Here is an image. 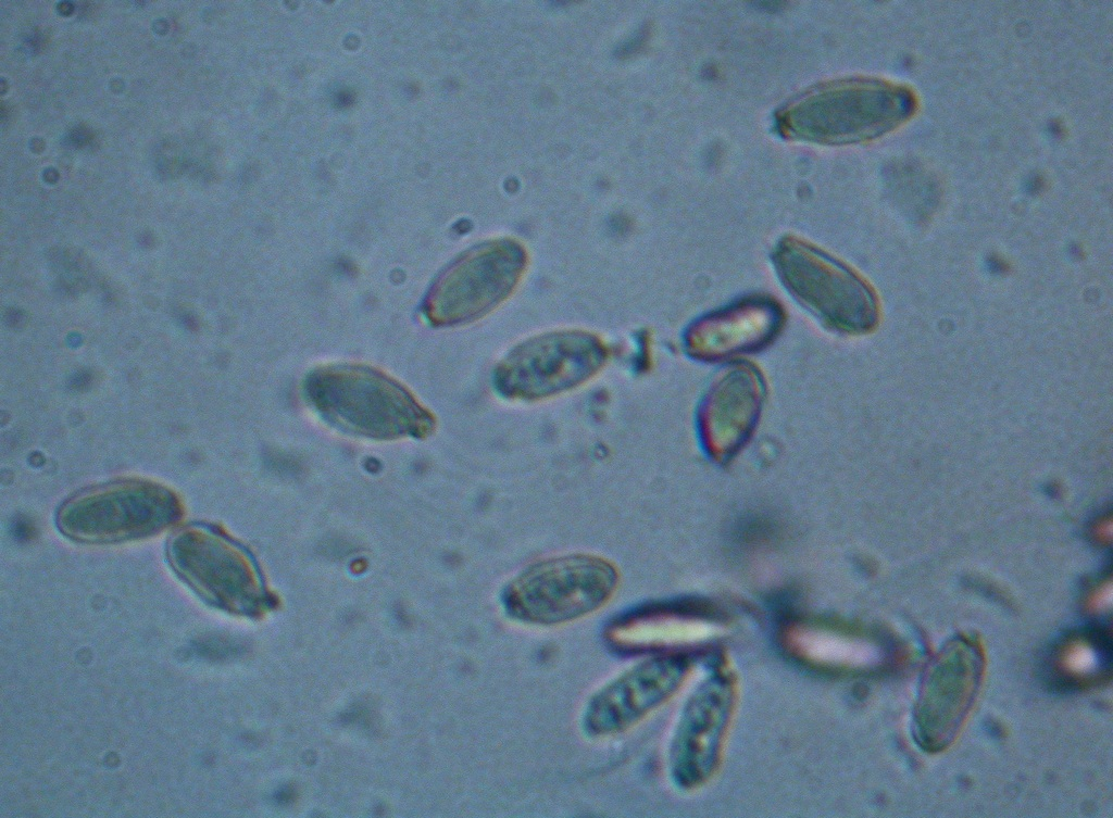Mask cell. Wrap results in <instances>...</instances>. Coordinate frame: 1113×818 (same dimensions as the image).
Wrapping results in <instances>:
<instances>
[{
  "mask_svg": "<svg viewBox=\"0 0 1113 818\" xmlns=\"http://www.w3.org/2000/svg\"><path fill=\"white\" fill-rule=\"evenodd\" d=\"M302 393L327 424L359 437H420L434 426L430 413L402 383L368 365L317 366L305 376Z\"/></svg>",
  "mask_w": 1113,
  "mask_h": 818,
  "instance_id": "6da1fadb",
  "label": "cell"
},
{
  "mask_svg": "<svg viewBox=\"0 0 1113 818\" xmlns=\"http://www.w3.org/2000/svg\"><path fill=\"white\" fill-rule=\"evenodd\" d=\"M912 92L877 78H848L820 85L784 105L774 125L781 137L818 144L875 139L913 113Z\"/></svg>",
  "mask_w": 1113,
  "mask_h": 818,
  "instance_id": "7a4b0ae2",
  "label": "cell"
},
{
  "mask_svg": "<svg viewBox=\"0 0 1113 818\" xmlns=\"http://www.w3.org/2000/svg\"><path fill=\"white\" fill-rule=\"evenodd\" d=\"M620 582L616 565L591 553L548 557L522 569L499 596L505 616L518 624L552 627L603 607Z\"/></svg>",
  "mask_w": 1113,
  "mask_h": 818,
  "instance_id": "3957f363",
  "label": "cell"
},
{
  "mask_svg": "<svg viewBox=\"0 0 1113 818\" xmlns=\"http://www.w3.org/2000/svg\"><path fill=\"white\" fill-rule=\"evenodd\" d=\"M772 263L788 293L828 329L863 335L876 327L877 297L846 263L795 236L777 242Z\"/></svg>",
  "mask_w": 1113,
  "mask_h": 818,
  "instance_id": "277c9868",
  "label": "cell"
},
{
  "mask_svg": "<svg viewBox=\"0 0 1113 818\" xmlns=\"http://www.w3.org/2000/svg\"><path fill=\"white\" fill-rule=\"evenodd\" d=\"M180 515V501L171 489L150 480L126 479L72 496L59 509L57 525L72 540L112 543L155 534Z\"/></svg>",
  "mask_w": 1113,
  "mask_h": 818,
  "instance_id": "5b68a950",
  "label": "cell"
},
{
  "mask_svg": "<svg viewBox=\"0 0 1113 818\" xmlns=\"http://www.w3.org/2000/svg\"><path fill=\"white\" fill-rule=\"evenodd\" d=\"M987 666L981 642L956 635L931 656L921 675L912 712V734L923 751L952 745L978 699Z\"/></svg>",
  "mask_w": 1113,
  "mask_h": 818,
  "instance_id": "8992f818",
  "label": "cell"
},
{
  "mask_svg": "<svg viewBox=\"0 0 1113 818\" xmlns=\"http://www.w3.org/2000/svg\"><path fill=\"white\" fill-rule=\"evenodd\" d=\"M166 554L178 576L209 602L237 612L257 607L260 588L254 565L225 534L189 526L171 538Z\"/></svg>",
  "mask_w": 1113,
  "mask_h": 818,
  "instance_id": "52a82bcc",
  "label": "cell"
},
{
  "mask_svg": "<svg viewBox=\"0 0 1113 818\" xmlns=\"http://www.w3.org/2000/svg\"><path fill=\"white\" fill-rule=\"evenodd\" d=\"M685 654H650L598 689L581 714V730L589 738L622 733L666 702L690 671Z\"/></svg>",
  "mask_w": 1113,
  "mask_h": 818,
  "instance_id": "ba28073f",
  "label": "cell"
},
{
  "mask_svg": "<svg viewBox=\"0 0 1113 818\" xmlns=\"http://www.w3.org/2000/svg\"><path fill=\"white\" fill-rule=\"evenodd\" d=\"M734 680L721 671L691 695L676 725L668 755L672 780L680 788L703 783L716 769L735 704Z\"/></svg>",
  "mask_w": 1113,
  "mask_h": 818,
  "instance_id": "9c48e42d",
  "label": "cell"
},
{
  "mask_svg": "<svg viewBox=\"0 0 1113 818\" xmlns=\"http://www.w3.org/2000/svg\"><path fill=\"white\" fill-rule=\"evenodd\" d=\"M784 322L785 312L776 300L746 297L698 317L685 332V349L699 361L730 358L767 345Z\"/></svg>",
  "mask_w": 1113,
  "mask_h": 818,
  "instance_id": "30bf717a",
  "label": "cell"
},
{
  "mask_svg": "<svg viewBox=\"0 0 1113 818\" xmlns=\"http://www.w3.org/2000/svg\"><path fill=\"white\" fill-rule=\"evenodd\" d=\"M765 386L751 365H737L709 387L698 410V429L706 452L724 461L751 436L758 421Z\"/></svg>",
  "mask_w": 1113,
  "mask_h": 818,
  "instance_id": "8fae6325",
  "label": "cell"
},
{
  "mask_svg": "<svg viewBox=\"0 0 1113 818\" xmlns=\"http://www.w3.org/2000/svg\"><path fill=\"white\" fill-rule=\"evenodd\" d=\"M714 615L679 601L637 605L616 616L606 630L609 643L624 654L667 653L712 634Z\"/></svg>",
  "mask_w": 1113,
  "mask_h": 818,
  "instance_id": "7c38bea8",
  "label": "cell"
},
{
  "mask_svg": "<svg viewBox=\"0 0 1113 818\" xmlns=\"http://www.w3.org/2000/svg\"><path fill=\"white\" fill-rule=\"evenodd\" d=\"M786 650L811 667L831 672L871 674L896 659V650L881 639L850 627L798 621L783 634Z\"/></svg>",
  "mask_w": 1113,
  "mask_h": 818,
  "instance_id": "4fadbf2b",
  "label": "cell"
},
{
  "mask_svg": "<svg viewBox=\"0 0 1113 818\" xmlns=\"http://www.w3.org/2000/svg\"><path fill=\"white\" fill-rule=\"evenodd\" d=\"M1111 640L1103 631H1081L1063 639L1052 654V670L1064 684L1089 689L1111 676Z\"/></svg>",
  "mask_w": 1113,
  "mask_h": 818,
  "instance_id": "5bb4252c",
  "label": "cell"
}]
</instances>
